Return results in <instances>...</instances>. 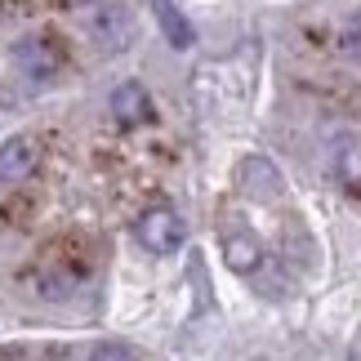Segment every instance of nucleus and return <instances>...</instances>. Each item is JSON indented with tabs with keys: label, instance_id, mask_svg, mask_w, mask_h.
I'll list each match as a JSON object with an SVG mask.
<instances>
[{
	"label": "nucleus",
	"instance_id": "2",
	"mask_svg": "<svg viewBox=\"0 0 361 361\" xmlns=\"http://www.w3.org/2000/svg\"><path fill=\"white\" fill-rule=\"evenodd\" d=\"M134 237H138V245H143L147 255H174V250L183 245L188 228H183V219H178V210L152 205V210H143L134 219Z\"/></svg>",
	"mask_w": 361,
	"mask_h": 361
},
{
	"label": "nucleus",
	"instance_id": "4",
	"mask_svg": "<svg viewBox=\"0 0 361 361\" xmlns=\"http://www.w3.org/2000/svg\"><path fill=\"white\" fill-rule=\"evenodd\" d=\"M237 183H241L245 197H255V201H281L286 197V178L268 157H245L241 170H237Z\"/></svg>",
	"mask_w": 361,
	"mask_h": 361
},
{
	"label": "nucleus",
	"instance_id": "10",
	"mask_svg": "<svg viewBox=\"0 0 361 361\" xmlns=\"http://www.w3.org/2000/svg\"><path fill=\"white\" fill-rule=\"evenodd\" d=\"M339 49L348 54L353 63H361V13H353V18L343 23V32H339Z\"/></svg>",
	"mask_w": 361,
	"mask_h": 361
},
{
	"label": "nucleus",
	"instance_id": "11",
	"mask_svg": "<svg viewBox=\"0 0 361 361\" xmlns=\"http://www.w3.org/2000/svg\"><path fill=\"white\" fill-rule=\"evenodd\" d=\"M90 361H134L130 348H121V343H99V348L90 353Z\"/></svg>",
	"mask_w": 361,
	"mask_h": 361
},
{
	"label": "nucleus",
	"instance_id": "8",
	"mask_svg": "<svg viewBox=\"0 0 361 361\" xmlns=\"http://www.w3.org/2000/svg\"><path fill=\"white\" fill-rule=\"evenodd\" d=\"M90 32L99 36V45L107 49V54H116V49H125L134 40V18L125 9H99L90 18Z\"/></svg>",
	"mask_w": 361,
	"mask_h": 361
},
{
	"label": "nucleus",
	"instance_id": "6",
	"mask_svg": "<svg viewBox=\"0 0 361 361\" xmlns=\"http://www.w3.org/2000/svg\"><path fill=\"white\" fill-rule=\"evenodd\" d=\"M112 116L121 125H152L157 107H152L147 85H138V80H121V85L112 90Z\"/></svg>",
	"mask_w": 361,
	"mask_h": 361
},
{
	"label": "nucleus",
	"instance_id": "5",
	"mask_svg": "<svg viewBox=\"0 0 361 361\" xmlns=\"http://www.w3.org/2000/svg\"><path fill=\"white\" fill-rule=\"evenodd\" d=\"M224 259H228V268L232 272H241V276H255L263 268V245L259 237L250 228H224Z\"/></svg>",
	"mask_w": 361,
	"mask_h": 361
},
{
	"label": "nucleus",
	"instance_id": "1",
	"mask_svg": "<svg viewBox=\"0 0 361 361\" xmlns=\"http://www.w3.org/2000/svg\"><path fill=\"white\" fill-rule=\"evenodd\" d=\"M13 63H18V72L27 80L49 85V80H59L67 72L72 49H67V40L59 32H32V36H23L18 45H13Z\"/></svg>",
	"mask_w": 361,
	"mask_h": 361
},
{
	"label": "nucleus",
	"instance_id": "3",
	"mask_svg": "<svg viewBox=\"0 0 361 361\" xmlns=\"http://www.w3.org/2000/svg\"><path fill=\"white\" fill-rule=\"evenodd\" d=\"M40 165V143L32 134H9L0 143V183H27Z\"/></svg>",
	"mask_w": 361,
	"mask_h": 361
},
{
	"label": "nucleus",
	"instance_id": "7",
	"mask_svg": "<svg viewBox=\"0 0 361 361\" xmlns=\"http://www.w3.org/2000/svg\"><path fill=\"white\" fill-rule=\"evenodd\" d=\"M330 170H335V183H339L343 197L361 205V143H357V138H339V143H335Z\"/></svg>",
	"mask_w": 361,
	"mask_h": 361
},
{
	"label": "nucleus",
	"instance_id": "9",
	"mask_svg": "<svg viewBox=\"0 0 361 361\" xmlns=\"http://www.w3.org/2000/svg\"><path fill=\"white\" fill-rule=\"evenodd\" d=\"M152 13H157V27H161V36L170 40V49H192L197 32H192L188 13L178 9L174 0H152Z\"/></svg>",
	"mask_w": 361,
	"mask_h": 361
}]
</instances>
